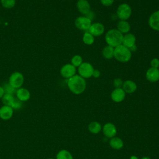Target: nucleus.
Here are the masks:
<instances>
[{
	"label": "nucleus",
	"mask_w": 159,
	"mask_h": 159,
	"mask_svg": "<svg viewBox=\"0 0 159 159\" xmlns=\"http://www.w3.org/2000/svg\"><path fill=\"white\" fill-rule=\"evenodd\" d=\"M1 4L6 9H12L16 5V0H1Z\"/></svg>",
	"instance_id": "bb28decb"
},
{
	"label": "nucleus",
	"mask_w": 159,
	"mask_h": 159,
	"mask_svg": "<svg viewBox=\"0 0 159 159\" xmlns=\"http://www.w3.org/2000/svg\"><path fill=\"white\" fill-rule=\"evenodd\" d=\"M4 93H9V94H13L14 92L15 91V89L14 88H13L8 83V84H6L4 87Z\"/></svg>",
	"instance_id": "c756f323"
},
{
	"label": "nucleus",
	"mask_w": 159,
	"mask_h": 159,
	"mask_svg": "<svg viewBox=\"0 0 159 159\" xmlns=\"http://www.w3.org/2000/svg\"><path fill=\"white\" fill-rule=\"evenodd\" d=\"M122 88L126 94H132L136 91L137 89V85L135 81L128 80L124 81Z\"/></svg>",
	"instance_id": "dca6fc26"
},
{
	"label": "nucleus",
	"mask_w": 159,
	"mask_h": 159,
	"mask_svg": "<svg viewBox=\"0 0 159 159\" xmlns=\"http://www.w3.org/2000/svg\"><path fill=\"white\" fill-rule=\"evenodd\" d=\"M123 36L117 29H112L106 33L104 39L107 45L115 48L122 44Z\"/></svg>",
	"instance_id": "f03ea898"
},
{
	"label": "nucleus",
	"mask_w": 159,
	"mask_h": 159,
	"mask_svg": "<svg viewBox=\"0 0 159 159\" xmlns=\"http://www.w3.org/2000/svg\"><path fill=\"white\" fill-rule=\"evenodd\" d=\"M109 145L112 149L119 150L122 149L124 147V142L120 137L115 136L110 139Z\"/></svg>",
	"instance_id": "6ab92c4d"
},
{
	"label": "nucleus",
	"mask_w": 159,
	"mask_h": 159,
	"mask_svg": "<svg viewBox=\"0 0 159 159\" xmlns=\"http://www.w3.org/2000/svg\"><path fill=\"white\" fill-rule=\"evenodd\" d=\"M126 93L123 90L122 88H114V89L111 92V99L117 103L122 102L125 98Z\"/></svg>",
	"instance_id": "f8f14e48"
},
{
	"label": "nucleus",
	"mask_w": 159,
	"mask_h": 159,
	"mask_svg": "<svg viewBox=\"0 0 159 159\" xmlns=\"http://www.w3.org/2000/svg\"><path fill=\"white\" fill-rule=\"evenodd\" d=\"M47 159H55V158H47Z\"/></svg>",
	"instance_id": "58836bf2"
},
{
	"label": "nucleus",
	"mask_w": 159,
	"mask_h": 159,
	"mask_svg": "<svg viewBox=\"0 0 159 159\" xmlns=\"http://www.w3.org/2000/svg\"><path fill=\"white\" fill-rule=\"evenodd\" d=\"M145 78L150 83H155L159 80V69L150 67L145 73Z\"/></svg>",
	"instance_id": "ddd939ff"
},
{
	"label": "nucleus",
	"mask_w": 159,
	"mask_h": 159,
	"mask_svg": "<svg viewBox=\"0 0 159 159\" xmlns=\"http://www.w3.org/2000/svg\"><path fill=\"white\" fill-rule=\"evenodd\" d=\"M100 2L102 6L109 7L113 4L114 0H100Z\"/></svg>",
	"instance_id": "2f4dec72"
},
{
	"label": "nucleus",
	"mask_w": 159,
	"mask_h": 159,
	"mask_svg": "<svg viewBox=\"0 0 159 159\" xmlns=\"http://www.w3.org/2000/svg\"><path fill=\"white\" fill-rule=\"evenodd\" d=\"M24 82V75L19 71L13 72L9 78V84L14 89H19L21 88Z\"/></svg>",
	"instance_id": "423d86ee"
},
{
	"label": "nucleus",
	"mask_w": 159,
	"mask_h": 159,
	"mask_svg": "<svg viewBox=\"0 0 159 159\" xmlns=\"http://www.w3.org/2000/svg\"><path fill=\"white\" fill-rule=\"evenodd\" d=\"M78 11L83 15H86L91 11V6L88 0H78L76 2Z\"/></svg>",
	"instance_id": "4468645a"
},
{
	"label": "nucleus",
	"mask_w": 159,
	"mask_h": 159,
	"mask_svg": "<svg viewBox=\"0 0 159 159\" xmlns=\"http://www.w3.org/2000/svg\"><path fill=\"white\" fill-rule=\"evenodd\" d=\"M88 31L94 37H99L104 34L105 31V27L104 25L101 22H94L91 24Z\"/></svg>",
	"instance_id": "9d476101"
},
{
	"label": "nucleus",
	"mask_w": 159,
	"mask_h": 159,
	"mask_svg": "<svg viewBox=\"0 0 159 159\" xmlns=\"http://www.w3.org/2000/svg\"><path fill=\"white\" fill-rule=\"evenodd\" d=\"M132 8L127 3L120 4L116 11L117 17L120 20H127L132 15Z\"/></svg>",
	"instance_id": "20e7f679"
},
{
	"label": "nucleus",
	"mask_w": 159,
	"mask_h": 159,
	"mask_svg": "<svg viewBox=\"0 0 159 159\" xmlns=\"http://www.w3.org/2000/svg\"><path fill=\"white\" fill-rule=\"evenodd\" d=\"M124 81L120 78H115L113 81V86L114 88H120L122 87Z\"/></svg>",
	"instance_id": "cd10ccee"
},
{
	"label": "nucleus",
	"mask_w": 159,
	"mask_h": 159,
	"mask_svg": "<svg viewBox=\"0 0 159 159\" xmlns=\"http://www.w3.org/2000/svg\"><path fill=\"white\" fill-rule=\"evenodd\" d=\"M117 29L124 35L130 32V25L127 20H119L117 24Z\"/></svg>",
	"instance_id": "aec40b11"
},
{
	"label": "nucleus",
	"mask_w": 159,
	"mask_h": 159,
	"mask_svg": "<svg viewBox=\"0 0 159 159\" xmlns=\"http://www.w3.org/2000/svg\"><path fill=\"white\" fill-rule=\"evenodd\" d=\"M136 37L134 34L132 33H127L124 35L122 44L125 47L130 48L133 45H135Z\"/></svg>",
	"instance_id": "a211bd4d"
},
{
	"label": "nucleus",
	"mask_w": 159,
	"mask_h": 159,
	"mask_svg": "<svg viewBox=\"0 0 159 159\" xmlns=\"http://www.w3.org/2000/svg\"><path fill=\"white\" fill-rule=\"evenodd\" d=\"M148 23L152 29L159 32V10L155 11L151 14L148 17Z\"/></svg>",
	"instance_id": "9b49d317"
},
{
	"label": "nucleus",
	"mask_w": 159,
	"mask_h": 159,
	"mask_svg": "<svg viewBox=\"0 0 159 159\" xmlns=\"http://www.w3.org/2000/svg\"><path fill=\"white\" fill-rule=\"evenodd\" d=\"M14 112V109L9 106L3 105L0 108V118L2 120H7L10 119Z\"/></svg>",
	"instance_id": "2eb2a0df"
},
{
	"label": "nucleus",
	"mask_w": 159,
	"mask_h": 159,
	"mask_svg": "<svg viewBox=\"0 0 159 159\" xmlns=\"http://www.w3.org/2000/svg\"><path fill=\"white\" fill-rule=\"evenodd\" d=\"M67 86L72 93L79 95L82 94L86 88V80L79 75H75L67 80Z\"/></svg>",
	"instance_id": "f257e3e1"
},
{
	"label": "nucleus",
	"mask_w": 159,
	"mask_h": 159,
	"mask_svg": "<svg viewBox=\"0 0 159 159\" xmlns=\"http://www.w3.org/2000/svg\"><path fill=\"white\" fill-rule=\"evenodd\" d=\"M92 24V21L85 16H81L75 20V27L83 31H88Z\"/></svg>",
	"instance_id": "0eeeda50"
},
{
	"label": "nucleus",
	"mask_w": 159,
	"mask_h": 159,
	"mask_svg": "<svg viewBox=\"0 0 159 159\" xmlns=\"http://www.w3.org/2000/svg\"><path fill=\"white\" fill-rule=\"evenodd\" d=\"M85 16H86L88 19H89L92 21V20H94V19L95 17V14H94V12L93 11H92L91 10L86 15H85Z\"/></svg>",
	"instance_id": "473e14b6"
},
{
	"label": "nucleus",
	"mask_w": 159,
	"mask_h": 159,
	"mask_svg": "<svg viewBox=\"0 0 159 159\" xmlns=\"http://www.w3.org/2000/svg\"><path fill=\"white\" fill-rule=\"evenodd\" d=\"M4 88L2 86H0V99L2 98V97L3 96V95L4 94Z\"/></svg>",
	"instance_id": "f704fd0d"
},
{
	"label": "nucleus",
	"mask_w": 159,
	"mask_h": 159,
	"mask_svg": "<svg viewBox=\"0 0 159 159\" xmlns=\"http://www.w3.org/2000/svg\"><path fill=\"white\" fill-rule=\"evenodd\" d=\"M129 49H130V50L131 51V52H135V51L137 50V47L136 45H133L132 47H131Z\"/></svg>",
	"instance_id": "c9c22d12"
},
{
	"label": "nucleus",
	"mask_w": 159,
	"mask_h": 159,
	"mask_svg": "<svg viewBox=\"0 0 159 159\" xmlns=\"http://www.w3.org/2000/svg\"><path fill=\"white\" fill-rule=\"evenodd\" d=\"M88 129L92 134H98L102 130V125L99 122L93 121L89 124Z\"/></svg>",
	"instance_id": "412c9836"
},
{
	"label": "nucleus",
	"mask_w": 159,
	"mask_h": 159,
	"mask_svg": "<svg viewBox=\"0 0 159 159\" xmlns=\"http://www.w3.org/2000/svg\"><path fill=\"white\" fill-rule=\"evenodd\" d=\"M114 48L110 45H106L102 50V55L103 57L107 60H110L114 58Z\"/></svg>",
	"instance_id": "4be33fe9"
},
{
	"label": "nucleus",
	"mask_w": 159,
	"mask_h": 159,
	"mask_svg": "<svg viewBox=\"0 0 159 159\" xmlns=\"http://www.w3.org/2000/svg\"><path fill=\"white\" fill-rule=\"evenodd\" d=\"M101 71L98 70V69H94V71H93V75L92 76L94 78H99L100 76H101Z\"/></svg>",
	"instance_id": "72a5a7b5"
},
{
	"label": "nucleus",
	"mask_w": 159,
	"mask_h": 159,
	"mask_svg": "<svg viewBox=\"0 0 159 159\" xmlns=\"http://www.w3.org/2000/svg\"><path fill=\"white\" fill-rule=\"evenodd\" d=\"M83 62V58L80 55H75L71 59V64H72L76 68L79 67L82 64Z\"/></svg>",
	"instance_id": "a878e982"
},
{
	"label": "nucleus",
	"mask_w": 159,
	"mask_h": 159,
	"mask_svg": "<svg viewBox=\"0 0 159 159\" xmlns=\"http://www.w3.org/2000/svg\"><path fill=\"white\" fill-rule=\"evenodd\" d=\"M22 106V102L19 101L17 98H15V100L11 107L13 109H20Z\"/></svg>",
	"instance_id": "c85d7f7f"
},
{
	"label": "nucleus",
	"mask_w": 159,
	"mask_h": 159,
	"mask_svg": "<svg viewBox=\"0 0 159 159\" xmlns=\"http://www.w3.org/2000/svg\"><path fill=\"white\" fill-rule=\"evenodd\" d=\"M55 159H73V157L69 151L62 149L57 153Z\"/></svg>",
	"instance_id": "5701e85b"
},
{
	"label": "nucleus",
	"mask_w": 159,
	"mask_h": 159,
	"mask_svg": "<svg viewBox=\"0 0 159 159\" xmlns=\"http://www.w3.org/2000/svg\"><path fill=\"white\" fill-rule=\"evenodd\" d=\"M140 159H151L149 157H147V156H145V157H142Z\"/></svg>",
	"instance_id": "4c0bfd02"
},
{
	"label": "nucleus",
	"mask_w": 159,
	"mask_h": 159,
	"mask_svg": "<svg viewBox=\"0 0 159 159\" xmlns=\"http://www.w3.org/2000/svg\"><path fill=\"white\" fill-rule=\"evenodd\" d=\"M82 40L87 45H91L94 42V37L88 31H86L83 35Z\"/></svg>",
	"instance_id": "b1692460"
},
{
	"label": "nucleus",
	"mask_w": 159,
	"mask_h": 159,
	"mask_svg": "<svg viewBox=\"0 0 159 159\" xmlns=\"http://www.w3.org/2000/svg\"><path fill=\"white\" fill-rule=\"evenodd\" d=\"M150 66L152 68H159V59L157 58H154L150 61Z\"/></svg>",
	"instance_id": "7c9ffc66"
},
{
	"label": "nucleus",
	"mask_w": 159,
	"mask_h": 159,
	"mask_svg": "<svg viewBox=\"0 0 159 159\" xmlns=\"http://www.w3.org/2000/svg\"><path fill=\"white\" fill-rule=\"evenodd\" d=\"M76 71L77 70L75 66L71 63H67L61 66L60 73L63 78L68 80L76 75Z\"/></svg>",
	"instance_id": "6e6552de"
},
{
	"label": "nucleus",
	"mask_w": 159,
	"mask_h": 159,
	"mask_svg": "<svg viewBox=\"0 0 159 159\" xmlns=\"http://www.w3.org/2000/svg\"><path fill=\"white\" fill-rule=\"evenodd\" d=\"M2 102L4 105L11 106L12 103L15 100V98L14 97L13 94L9 93H4L3 96L1 98Z\"/></svg>",
	"instance_id": "393cba45"
},
{
	"label": "nucleus",
	"mask_w": 159,
	"mask_h": 159,
	"mask_svg": "<svg viewBox=\"0 0 159 159\" xmlns=\"http://www.w3.org/2000/svg\"><path fill=\"white\" fill-rule=\"evenodd\" d=\"M77 68L78 75L85 80L92 77L93 73L94 70L92 64L87 61H83Z\"/></svg>",
	"instance_id": "39448f33"
},
{
	"label": "nucleus",
	"mask_w": 159,
	"mask_h": 159,
	"mask_svg": "<svg viewBox=\"0 0 159 159\" xmlns=\"http://www.w3.org/2000/svg\"><path fill=\"white\" fill-rule=\"evenodd\" d=\"M130 159H139V158L135 155H132L130 157Z\"/></svg>",
	"instance_id": "e433bc0d"
},
{
	"label": "nucleus",
	"mask_w": 159,
	"mask_h": 159,
	"mask_svg": "<svg viewBox=\"0 0 159 159\" xmlns=\"http://www.w3.org/2000/svg\"><path fill=\"white\" fill-rule=\"evenodd\" d=\"M114 58L121 63H126L130 60L132 52L130 49L122 44L114 48Z\"/></svg>",
	"instance_id": "7ed1b4c3"
},
{
	"label": "nucleus",
	"mask_w": 159,
	"mask_h": 159,
	"mask_svg": "<svg viewBox=\"0 0 159 159\" xmlns=\"http://www.w3.org/2000/svg\"><path fill=\"white\" fill-rule=\"evenodd\" d=\"M16 98H17L19 101L22 102L27 101L30 98V91L24 88H20L17 89L16 91Z\"/></svg>",
	"instance_id": "f3484780"
},
{
	"label": "nucleus",
	"mask_w": 159,
	"mask_h": 159,
	"mask_svg": "<svg viewBox=\"0 0 159 159\" xmlns=\"http://www.w3.org/2000/svg\"><path fill=\"white\" fill-rule=\"evenodd\" d=\"M158 69H159V68H158Z\"/></svg>",
	"instance_id": "ea45409f"
},
{
	"label": "nucleus",
	"mask_w": 159,
	"mask_h": 159,
	"mask_svg": "<svg viewBox=\"0 0 159 159\" xmlns=\"http://www.w3.org/2000/svg\"><path fill=\"white\" fill-rule=\"evenodd\" d=\"M104 135L109 139L115 137L117 134V128L116 125L111 122L106 123L102 127Z\"/></svg>",
	"instance_id": "1a4fd4ad"
}]
</instances>
